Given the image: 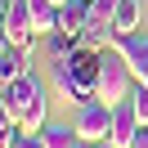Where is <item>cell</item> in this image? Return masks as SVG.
I'll return each instance as SVG.
<instances>
[{"label":"cell","mask_w":148,"mask_h":148,"mask_svg":"<svg viewBox=\"0 0 148 148\" xmlns=\"http://www.w3.org/2000/svg\"><path fill=\"white\" fill-rule=\"evenodd\" d=\"M0 94H5V103H9V117H14L18 130H32V135H36V130L49 121V99H45V85H40L36 72H23L18 81L5 85Z\"/></svg>","instance_id":"6da1fadb"},{"label":"cell","mask_w":148,"mask_h":148,"mask_svg":"<svg viewBox=\"0 0 148 148\" xmlns=\"http://www.w3.org/2000/svg\"><path fill=\"white\" fill-rule=\"evenodd\" d=\"M130 90H135V72H130V63L117 54V49H103V67H99V103L117 108V103L130 99Z\"/></svg>","instance_id":"7a4b0ae2"},{"label":"cell","mask_w":148,"mask_h":148,"mask_svg":"<svg viewBox=\"0 0 148 148\" xmlns=\"http://www.w3.org/2000/svg\"><path fill=\"white\" fill-rule=\"evenodd\" d=\"M5 32H9V45L23 49V54H36L40 49V36L36 27H32V9H27V0H9V9H5Z\"/></svg>","instance_id":"3957f363"},{"label":"cell","mask_w":148,"mask_h":148,"mask_svg":"<svg viewBox=\"0 0 148 148\" xmlns=\"http://www.w3.org/2000/svg\"><path fill=\"white\" fill-rule=\"evenodd\" d=\"M76 139H85V144H103V139H112V108L108 103H81L76 108V121H72Z\"/></svg>","instance_id":"277c9868"},{"label":"cell","mask_w":148,"mask_h":148,"mask_svg":"<svg viewBox=\"0 0 148 148\" xmlns=\"http://www.w3.org/2000/svg\"><path fill=\"white\" fill-rule=\"evenodd\" d=\"M112 49L130 63L135 81L148 85V36H139V32H130V36H112Z\"/></svg>","instance_id":"5b68a950"},{"label":"cell","mask_w":148,"mask_h":148,"mask_svg":"<svg viewBox=\"0 0 148 148\" xmlns=\"http://www.w3.org/2000/svg\"><path fill=\"white\" fill-rule=\"evenodd\" d=\"M139 130H144V121H139V112L130 108V99H126V103H117V108H112V139H108V144L130 148Z\"/></svg>","instance_id":"8992f818"},{"label":"cell","mask_w":148,"mask_h":148,"mask_svg":"<svg viewBox=\"0 0 148 148\" xmlns=\"http://www.w3.org/2000/svg\"><path fill=\"white\" fill-rule=\"evenodd\" d=\"M85 18H90V0H63L58 5V32H67V36H81Z\"/></svg>","instance_id":"52a82bcc"},{"label":"cell","mask_w":148,"mask_h":148,"mask_svg":"<svg viewBox=\"0 0 148 148\" xmlns=\"http://www.w3.org/2000/svg\"><path fill=\"white\" fill-rule=\"evenodd\" d=\"M27 9H32V27H36L40 40H45L49 32H58V5L54 0H27Z\"/></svg>","instance_id":"ba28073f"},{"label":"cell","mask_w":148,"mask_h":148,"mask_svg":"<svg viewBox=\"0 0 148 148\" xmlns=\"http://www.w3.org/2000/svg\"><path fill=\"white\" fill-rule=\"evenodd\" d=\"M23 72H32V54H23V49H5V54H0V90L14 85Z\"/></svg>","instance_id":"9c48e42d"},{"label":"cell","mask_w":148,"mask_h":148,"mask_svg":"<svg viewBox=\"0 0 148 148\" xmlns=\"http://www.w3.org/2000/svg\"><path fill=\"white\" fill-rule=\"evenodd\" d=\"M139 32V0H117L112 9V36H130Z\"/></svg>","instance_id":"30bf717a"},{"label":"cell","mask_w":148,"mask_h":148,"mask_svg":"<svg viewBox=\"0 0 148 148\" xmlns=\"http://www.w3.org/2000/svg\"><path fill=\"white\" fill-rule=\"evenodd\" d=\"M45 54H49V63H63V58H72L76 49H81V36H67V32H49L45 40Z\"/></svg>","instance_id":"8fae6325"},{"label":"cell","mask_w":148,"mask_h":148,"mask_svg":"<svg viewBox=\"0 0 148 148\" xmlns=\"http://www.w3.org/2000/svg\"><path fill=\"white\" fill-rule=\"evenodd\" d=\"M49 81H54V94H58V99H67V103H76V108H81V94H76V81H72V67H67V58H63V63H54Z\"/></svg>","instance_id":"7c38bea8"},{"label":"cell","mask_w":148,"mask_h":148,"mask_svg":"<svg viewBox=\"0 0 148 148\" xmlns=\"http://www.w3.org/2000/svg\"><path fill=\"white\" fill-rule=\"evenodd\" d=\"M40 139H45V148H76V130L54 126V121H45V126H40Z\"/></svg>","instance_id":"4fadbf2b"},{"label":"cell","mask_w":148,"mask_h":148,"mask_svg":"<svg viewBox=\"0 0 148 148\" xmlns=\"http://www.w3.org/2000/svg\"><path fill=\"white\" fill-rule=\"evenodd\" d=\"M130 108H135L139 121L148 126V85H135V90H130Z\"/></svg>","instance_id":"5bb4252c"},{"label":"cell","mask_w":148,"mask_h":148,"mask_svg":"<svg viewBox=\"0 0 148 148\" xmlns=\"http://www.w3.org/2000/svg\"><path fill=\"white\" fill-rule=\"evenodd\" d=\"M14 148H45V139H40V130L32 135V130H18L14 135Z\"/></svg>","instance_id":"9a60e30c"},{"label":"cell","mask_w":148,"mask_h":148,"mask_svg":"<svg viewBox=\"0 0 148 148\" xmlns=\"http://www.w3.org/2000/svg\"><path fill=\"white\" fill-rule=\"evenodd\" d=\"M14 135H18V126H5V130H0V148H14Z\"/></svg>","instance_id":"2e32d148"},{"label":"cell","mask_w":148,"mask_h":148,"mask_svg":"<svg viewBox=\"0 0 148 148\" xmlns=\"http://www.w3.org/2000/svg\"><path fill=\"white\" fill-rule=\"evenodd\" d=\"M5 126H14V117H9V103H5V94H0V130Z\"/></svg>","instance_id":"e0dca14e"},{"label":"cell","mask_w":148,"mask_h":148,"mask_svg":"<svg viewBox=\"0 0 148 148\" xmlns=\"http://www.w3.org/2000/svg\"><path fill=\"white\" fill-rule=\"evenodd\" d=\"M130 148H148V126H144V130L135 135V144H130Z\"/></svg>","instance_id":"ac0fdd59"},{"label":"cell","mask_w":148,"mask_h":148,"mask_svg":"<svg viewBox=\"0 0 148 148\" xmlns=\"http://www.w3.org/2000/svg\"><path fill=\"white\" fill-rule=\"evenodd\" d=\"M5 49H14V45H9V32H5V23H0V54H5Z\"/></svg>","instance_id":"d6986e66"},{"label":"cell","mask_w":148,"mask_h":148,"mask_svg":"<svg viewBox=\"0 0 148 148\" xmlns=\"http://www.w3.org/2000/svg\"><path fill=\"white\" fill-rule=\"evenodd\" d=\"M76 148H99V144H85V139H76Z\"/></svg>","instance_id":"ffe728a7"},{"label":"cell","mask_w":148,"mask_h":148,"mask_svg":"<svg viewBox=\"0 0 148 148\" xmlns=\"http://www.w3.org/2000/svg\"><path fill=\"white\" fill-rule=\"evenodd\" d=\"M99 148H117V144H108V139H103V144H99Z\"/></svg>","instance_id":"44dd1931"},{"label":"cell","mask_w":148,"mask_h":148,"mask_svg":"<svg viewBox=\"0 0 148 148\" xmlns=\"http://www.w3.org/2000/svg\"><path fill=\"white\" fill-rule=\"evenodd\" d=\"M54 5H63V0H54Z\"/></svg>","instance_id":"7402d4cb"}]
</instances>
